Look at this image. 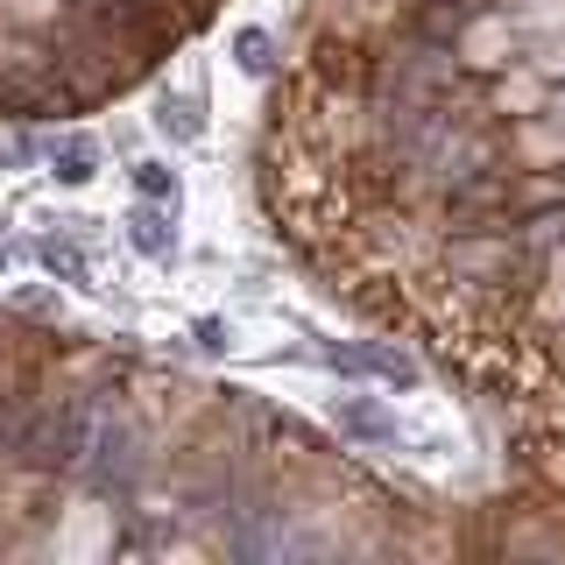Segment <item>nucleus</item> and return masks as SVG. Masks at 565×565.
<instances>
[{
  "instance_id": "1",
  "label": "nucleus",
  "mask_w": 565,
  "mask_h": 565,
  "mask_svg": "<svg viewBox=\"0 0 565 565\" xmlns=\"http://www.w3.org/2000/svg\"><path fill=\"white\" fill-rule=\"evenodd\" d=\"M332 424L353 438V446H375V452H438V438L411 424L388 396H340L332 403Z\"/></svg>"
},
{
  "instance_id": "2",
  "label": "nucleus",
  "mask_w": 565,
  "mask_h": 565,
  "mask_svg": "<svg viewBox=\"0 0 565 565\" xmlns=\"http://www.w3.org/2000/svg\"><path fill=\"white\" fill-rule=\"evenodd\" d=\"M120 234H128V247H135L141 262H170V255H177V205L135 199L128 220H120Z\"/></svg>"
},
{
  "instance_id": "3",
  "label": "nucleus",
  "mask_w": 565,
  "mask_h": 565,
  "mask_svg": "<svg viewBox=\"0 0 565 565\" xmlns=\"http://www.w3.org/2000/svg\"><path fill=\"white\" fill-rule=\"evenodd\" d=\"M332 367H347V375H375L388 388H417V361L403 347H332L326 353Z\"/></svg>"
},
{
  "instance_id": "4",
  "label": "nucleus",
  "mask_w": 565,
  "mask_h": 565,
  "mask_svg": "<svg viewBox=\"0 0 565 565\" xmlns=\"http://www.w3.org/2000/svg\"><path fill=\"white\" fill-rule=\"evenodd\" d=\"M156 128H163L177 149H184V141H199L205 135V85L191 78L184 93H163V106H156Z\"/></svg>"
},
{
  "instance_id": "5",
  "label": "nucleus",
  "mask_w": 565,
  "mask_h": 565,
  "mask_svg": "<svg viewBox=\"0 0 565 565\" xmlns=\"http://www.w3.org/2000/svg\"><path fill=\"white\" fill-rule=\"evenodd\" d=\"M35 262H43L57 282H85V276H93V255H85L78 226H57V234H43V241H35Z\"/></svg>"
},
{
  "instance_id": "6",
  "label": "nucleus",
  "mask_w": 565,
  "mask_h": 565,
  "mask_svg": "<svg viewBox=\"0 0 565 565\" xmlns=\"http://www.w3.org/2000/svg\"><path fill=\"white\" fill-rule=\"evenodd\" d=\"M226 57H234V71H247V78H269L276 71V29L241 22L234 35H226Z\"/></svg>"
},
{
  "instance_id": "7",
  "label": "nucleus",
  "mask_w": 565,
  "mask_h": 565,
  "mask_svg": "<svg viewBox=\"0 0 565 565\" xmlns=\"http://www.w3.org/2000/svg\"><path fill=\"white\" fill-rule=\"evenodd\" d=\"M128 184H135V199H149V205H184V177H177L163 156H135Z\"/></svg>"
},
{
  "instance_id": "8",
  "label": "nucleus",
  "mask_w": 565,
  "mask_h": 565,
  "mask_svg": "<svg viewBox=\"0 0 565 565\" xmlns=\"http://www.w3.org/2000/svg\"><path fill=\"white\" fill-rule=\"evenodd\" d=\"M50 170H57L64 184H85V177L99 170V141H93V135H78V128L50 135Z\"/></svg>"
}]
</instances>
